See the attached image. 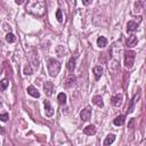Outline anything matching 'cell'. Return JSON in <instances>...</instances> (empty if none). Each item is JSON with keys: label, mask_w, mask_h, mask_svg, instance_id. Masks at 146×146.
Returning a JSON list of instances; mask_svg holds the SVG:
<instances>
[{"label": "cell", "mask_w": 146, "mask_h": 146, "mask_svg": "<svg viewBox=\"0 0 146 146\" xmlns=\"http://www.w3.org/2000/svg\"><path fill=\"white\" fill-rule=\"evenodd\" d=\"M25 10L33 16L42 17L46 14V2L44 0H27Z\"/></svg>", "instance_id": "obj_1"}, {"label": "cell", "mask_w": 146, "mask_h": 146, "mask_svg": "<svg viewBox=\"0 0 146 146\" xmlns=\"http://www.w3.org/2000/svg\"><path fill=\"white\" fill-rule=\"evenodd\" d=\"M47 68L50 76L55 78L60 71V63L55 58H49L47 62Z\"/></svg>", "instance_id": "obj_2"}, {"label": "cell", "mask_w": 146, "mask_h": 146, "mask_svg": "<svg viewBox=\"0 0 146 146\" xmlns=\"http://www.w3.org/2000/svg\"><path fill=\"white\" fill-rule=\"evenodd\" d=\"M135 58H136V52L133 50H127L124 52V66L125 68L130 70L133 66L135 63Z\"/></svg>", "instance_id": "obj_3"}, {"label": "cell", "mask_w": 146, "mask_h": 146, "mask_svg": "<svg viewBox=\"0 0 146 146\" xmlns=\"http://www.w3.org/2000/svg\"><path fill=\"white\" fill-rule=\"evenodd\" d=\"M80 117L82 121H89L91 117V108L90 107H86L80 112Z\"/></svg>", "instance_id": "obj_4"}, {"label": "cell", "mask_w": 146, "mask_h": 146, "mask_svg": "<svg viewBox=\"0 0 146 146\" xmlns=\"http://www.w3.org/2000/svg\"><path fill=\"white\" fill-rule=\"evenodd\" d=\"M43 105H44V113H46V116L50 117L54 115V108L52 106L50 105V102L49 100H44L43 102Z\"/></svg>", "instance_id": "obj_5"}, {"label": "cell", "mask_w": 146, "mask_h": 146, "mask_svg": "<svg viewBox=\"0 0 146 146\" xmlns=\"http://www.w3.org/2000/svg\"><path fill=\"white\" fill-rule=\"evenodd\" d=\"M43 90H44V94L47 96H51L52 95V91H54V84H52V82L46 81L44 84H43Z\"/></svg>", "instance_id": "obj_6"}, {"label": "cell", "mask_w": 146, "mask_h": 146, "mask_svg": "<svg viewBox=\"0 0 146 146\" xmlns=\"http://www.w3.org/2000/svg\"><path fill=\"white\" fill-rule=\"evenodd\" d=\"M122 100H123V97H122V95H119V94L112 96V98H111V103H112V105H113V106H116V107L121 106Z\"/></svg>", "instance_id": "obj_7"}, {"label": "cell", "mask_w": 146, "mask_h": 146, "mask_svg": "<svg viewBox=\"0 0 146 146\" xmlns=\"http://www.w3.org/2000/svg\"><path fill=\"white\" fill-rule=\"evenodd\" d=\"M137 43H138V39H137V36H136L135 34H131V35L128 36V39H127V47L132 48V47H135Z\"/></svg>", "instance_id": "obj_8"}, {"label": "cell", "mask_w": 146, "mask_h": 146, "mask_svg": "<svg viewBox=\"0 0 146 146\" xmlns=\"http://www.w3.org/2000/svg\"><path fill=\"white\" fill-rule=\"evenodd\" d=\"M75 82H76V76L73 75V74H71V75H68L67 79L65 80V84H64V86H65V88H70V87L74 86Z\"/></svg>", "instance_id": "obj_9"}, {"label": "cell", "mask_w": 146, "mask_h": 146, "mask_svg": "<svg viewBox=\"0 0 146 146\" xmlns=\"http://www.w3.org/2000/svg\"><path fill=\"white\" fill-rule=\"evenodd\" d=\"M26 91H27V94H29L30 96H32V97H34V98H39V97H40V92H39L38 89H36L35 87H33V86H29L27 89H26Z\"/></svg>", "instance_id": "obj_10"}, {"label": "cell", "mask_w": 146, "mask_h": 146, "mask_svg": "<svg viewBox=\"0 0 146 146\" xmlns=\"http://www.w3.org/2000/svg\"><path fill=\"white\" fill-rule=\"evenodd\" d=\"M138 29V23L135 21H129L127 23V32H135Z\"/></svg>", "instance_id": "obj_11"}, {"label": "cell", "mask_w": 146, "mask_h": 146, "mask_svg": "<svg viewBox=\"0 0 146 146\" xmlns=\"http://www.w3.org/2000/svg\"><path fill=\"white\" fill-rule=\"evenodd\" d=\"M83 132H84V135H87V136H92V135L96 133V127H95L94 124H89V125H87V127L83 129Z\"/></svg>", "instance_id": "obj_12"}, {"label": "cell", "mask_w": 146, "mask_h": 146, "mask_svg": "<svg viewBox=\"0 0 146 146\" xmlns=\"http://www.w3.org/2000/svg\"><path fill=\"white\" fill-rule=\"evenodd\" d=\"M92 72H94L95 79H96V80H99V79H100V76L103 75L104 70H103V67H102V66H95V67L92 68Z\"/></svg>", "instance_id": "obj_13"}, {"label": "cell", "mask_w": 146, "mask_h": 146, "mask_svg": "<svg viewBox=\"0 0 146 146\" xmlns=\"http://www.w3.org/2000/svg\"><path fill=\"white\" fill-rule=\"evenodd\" d=\"M92 103L98 107H104V102H103V98L100 95H95L92 97Z\"/></svg>", "instance_id": "obj_14"}, {"label": "cell", "mask_w": 146, "mask_h": 146, "mask_svg": "<svg viewBox=\"0 0 146 146\" xmlns=\"http://www.w3.org/2000/svg\"><path fill=\"white\" fill-rule=\"evenodd\" d=\"M138 98H139V94H137V95L133 96V98L131 99L130 105H129V107H128V113H132V112H133V110H135V105H136V103L138 102Z\"/></svg>", "instance_id": "obj_15"}, {"label": "cell", "mask_w": 146, "mask_h": 146, "mask_svg": "<svg viewBox=\"0 0 146 146\" xmlns=\"http://www.w3.org/2000/svg\"><path fill=\"white\" fill-rule=\"evenodd\" d=\"M124 122H125V116L124 115H117L113 120V123L115 125H122V124H124Z\"/></svg>", "instance_id": "obj_16"}, {"label": "cell", "mask_w": 146, "mask_h": 146, "mask_svg": "<svg viewBox=\"0 0 146 146\" xmlns=\"http://www.w3.org/2000/svg\"><path fill=\"white\" fill-rule=\"evenodd\" d=\"M97 46L99 48H105L107 46V39L105 36H98V39H97Z\"/></svg>", "instance_id": "obj_17"}, {"label": "cell", "mask_w": 146, "mask_h": 146, "mask_svg": "<svg viewBox=\"0 0 146 146\" xmlns=\"http://www.w3.org/2000/svg\"><path fill=\"white\" fill-rule=\"evenodd\" d=\"M66 67H67V70H68L70 72H73L74 68H75V58L71 57V58L68 59L67 64H66Z\"/></svg>", "instance_id": "obj_18"}, {"label": "cell", "mask_w": 146, "mask_h": 146, "mask_svg": "<svg viewBox=\"0 0 146 146\" xmlns=\"http://www.w3.org/2000/svg\"><path fill=\"white\" fill-rule=\"evenodd\" d=\"M114 140H115V135L110 133V135L106 136V138H105V140H104V145H111Z\"/></svg>", "instance_id": "obj_19"}, {"label": "cell", "mask_w": 146, "mask_h": 146, "mask_svg": "<svg viewBox=\"0 0 146 146\" xmlns=\"http://www.w3.org/2000/svg\"><path fill=\"white\" fill-rule=\"evenodd\" d=\"M57 100L60 105H65L66 104V95L64 92H59L57 96Z\"/></svg>", "instance_id": "obj_20"}, {"label": "cell", "mask_w": 146, "mask_h": 146, "mask_svg": "<svg viewBox=\"0 0 146 146\" xmlns=\"http://www.w3.org/2000/svg\"><path fill=\"white\" fill-rule=\"evenodd\" d=\"M8 80L7 79H3V80H1L0 81V91H5L6 89H7V87H8Z\"/></svg>", "instance_id": "obj_21"}, {"label": "cell", "mask_w": 146, "mask_h": 146, "mask_svg": "<svg viewBox=\"0 0 146 146\" xmlns=\"http://www.w3.org/2000/svg\"><path fill=\"white\" fill-rule=\"evenodd\" d=\"M6 41L9 42V43H13V42L16 41V36H15L13 33H7V35H6Z\"/></svg>", "instance_id": "obj_22"}, {"label": "cell", "mask_w": 146, "mask_h": 146, "mask_svg": "<svg viewBox=\"0 0 146 146\" xmlns=\"http://www.w3.org/2000/svg\"><path fill=\"white\" fill-rule=\"evenodd\" d=\"M56 18H57V21L59 23H62L64 21V17H63V14H62V10L60 9H57V11H56Z\"/></svg>", "instance_id": "obj_23"}, {"label": "cell", "mask_w": 146, "mask_h": 146, "mask_svg": "<svg viewBox=\"0 0 146 146\" xmlns=\"http://www.w3.org/2000/svg\"><path fill=\"white\" fill-rule=\"evenodd\" d=\"M56 52H57V55H58L59 57H63V56H64V52H65V49H64L62 46H58V47L56 48Z\"/></svg>", "instance_id": "obj_24"}, {"label": "cell", "mask_w": 146, "mask_h": 146, "mask_svg": "<svg viewBox=\"0 0 146 146\" xmlns=\"http://www.w3.org/2000/svg\"><path fill=\"white\" fill-rule=\"evenodd\" d=\"M32 73H33V70H32L31 65H30V64H27V65L24 67V74L30 75V74H32Z\"/></svg>", "instance_id": "obj_25"}, {"label": "cell", "mask_w": 146, "mask_h": 146, "mask_svg": "<svg viewBox=\"0 0 146 146\" xmlns=\"http://www.w3.org/2000/svg\"><path fill=\"white\" fill-rule=\"evenodd\" d=\"M8 119H9V116H8V113H1L0 114V121H2V122H7L8 121Z\"/></svg>", "instance_id": "obj_26"}, {"label": "cell", "mask_w": 146, "mask_h": 146, "mask_svg": "<svg viewBox=\"0 0 146 146\" xmlns=\"http://www.w3.org/2000/svg\"><path fill=\"white\" fill-rule=\"evenodd\" d=\"M138 9H141L143 7H144V0H140L139 2H136V5H135Z\"/></svg>", "instance_id": "obj_27"}, {"label": "cell", "mask_w": 146, "mask_h": 146, "mask_svg": "<svg viewBox=\"0 0 146 146\" xmlns=\"http://www.w3.org/2000/svg\"><path fill=\"white\" fill-rule=\"evenodd\" d=\"M91 2H92V0H82V3H83L84 6H89Z\"/></svg>", "instance_id": "obj_28"}, {"label": "cell", "mask_w": 146, "mask_h": 146, "mask_svg": "<svg viewBox=\"0 0 146 146\" xmlns=\"http://www.w3.org/2000/svg\"><path fill=\"white\" fill-rule=\"evenodd\" d=\"M15 2H16L17 5H22V3L24 2V0H15Z\"/></svg>", "instance_id": "obj_29"}, {"label": "cell", "mask_w": 146, "mask_h": 146, "mask_svg": "<svg viewBox=\"0 0 146 146\" xmlns=\"http://www.w3.org/2000/svg\"><path fill=\"white\" fill-rule=\"evenodd\" d=\"M6 131H5V129H3V127H0V133H5Z\"/></svg>", "instance_id": "obj_30"}, {"label": "cell", "mask_w": 146, "mask_h": 146, "mask_svg": "<svg viewBox=\"0 0 146 146\" xmlns=\"http://www.w3.org/2000/svg\"><path fill=\"white\" fill-rule=\"evenodd\" d=\"M1 73H2V66L0 65V74H1Z\"/></svg>", "instance_id": "obj_31"}, {"label": "cell", "mask_w": 146, "mask_h": 146, "mask_svg": "<svg viewBox=\"0 0 146 146\" xmlns=\"http://www.w3.org/2000/svg\"><path fill=\"white\" fill-rule=\"evenodd\" d=\"M1 103H2V99H1V97H0V105H1Z\"/></svg>", "instance_id": "obj_32"}]
</instances>
